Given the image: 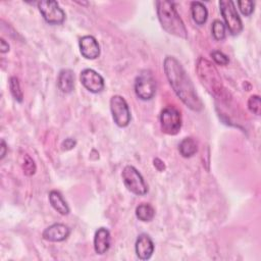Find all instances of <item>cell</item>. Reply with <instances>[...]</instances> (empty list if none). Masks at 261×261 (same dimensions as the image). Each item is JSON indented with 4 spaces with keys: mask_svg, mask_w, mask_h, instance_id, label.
<instances>
[{
    "mask_svg": "<svg viewBox=\"0 0 261 261\" xmlns=\"http://www.w3.org/2000/svg\"><path fill=\"white\" fill-rule=\"evenodd\" d=\"M163 68L171 88L181 102L193 111H201L203 103L180 62L173 56H166Z\"/></svg>",
    "mask_w": 261,
    "mask_h": 261,
    "instance_id": "obj_1",
    "label": "cell"
},
{
    "mask_svg": "<svg viewBox=\"0 0 261 261\" xmlns=\"http://www.w3.org/2000/svg\"><path fill=\"white\" fill-rule=\"evenodd\" d=\"M157 15L162 28L170 35L187 39L188 33L184 21L177 13L174 3L170 1H157Z\"/></svg>",
    "mask_w": 261,
    "mask_h": 261,
    "instance_id": "obj_2",
    "label": "cell"
},
{
    "mask_svg": "<svg viewBox=\"0 0 261 261\" xmlns=\"http://www.w3.org/2000/svg\"><path fill=\"white\" fill-rule=\"evenodd\" d=\"M196 70L202 85L212 95H220L223 88L221 77L216 67L204 57H199L196 62Z\"/></svg>",
    "mask_w": 261,
    "mask_h": 261,
    "instance_id": "obj_3",
    "label": "cell"
},
{
    "mask_svg": "<svg viewBox=\"0 0 261 261\" xmlns=\"http://www.w3.org/2000/svg\"><path fill=\"white\" fill-rule=\"evenodd\" d=\"M122 181L125 188L137 196H143L148 192V186L142 174L133 165H126L121 172Z\"/></svg>",
    "mask_w": 261,
    "mask_h": 261,
    "instance_id": "obj_4",
    "label": "cell"
},
{
    "mask_svg": "<svg viewBox=\"0 0 261 261\" xmlns=\"http://www.w3.org/2000/svg\"><path fill=\"white\" fill-rule=\"evenodd\" d=\"M219 7L221 15L225 21L228 32L232 36L239 35L243 30V23L239 13L234 7V4L230 0L219 1Z\"/></svg>",
    "mask_w": 261,
    "mask_h": 261,
    "instance_id": "obj_5",
    "label": "cell"
},
{
    "mask_svg": "<svg viewBox=\"0 0 261 261\" xmlns=\"http://www.w3.org/2000/svg\"><path fill=\"white\" fill-rule=\"evenodd\" d=\"M160 127L166 135H176L181 127L180 112L173 106L164 107L160 112Z\"/></svg>",
    "mask_w": 261,
    "mask_h": 261,
    "instance_id": "obj_6",
    "label": "cell"
},
{
    "mask_svg": "<svg viewBox=\"0 0 261 261\" xmlns=\"http://www.w3.org/2000/svg\"><path fill=\"white\" fill-rule=\"evenodd\" d=\"M136 95L144 101L150 100L156 93V81L149 70H143L135 81Z\"/></svg>",
    "mask_w": 261,
    "mask_h": 261,
    "instance_id": "obj_7",
    "label": "cell"
},
{
    "mask_svg": "<svg viewBox=\"0 0 261 261\" xmlns=\"http://www.w3.org/2000/svg\"><path fill=\"white\" fill-rule=\"evenodd\" d=\"M110 111L116 125L125 127L130 121V111L125 99L120 95H114L110 99Z\"/></svg>",
    "mask_w": 261,
    "mask_h": 261,
    "instance_id": "obj_8",
    "label": "cell"
},
{
    "mask_svg": "<svg viewBox=\"0 0 261 261\" xmlns=\"http://www.w3.org/2000/svg\"><path fill=\"white\" fill-rule=\"evenodd\" d=\"M38 8L45 21L50 24H61L65 19V13L56 1H40Z\"/></svg>",
    "mask_w": 261,
    "mask_h": 261,
    "instance_id": "obj_9",
    "label": "cell"
},
{
    "mask_svg": "<svg viewBox=\"0 0 261 261\" xmlns=\"http://www.w3.org/2000/svg\"><path fill=\"white\" fill-rule=\"evenodd\" d=\"M82 85L91 93H100L104 89V79L92 68H86L81 72Z\"/></svg>",
    "mask_w": 261,
    "mask_h": 261,
    "instance_id": "obj_10",
    "label": "cell"
},
{
    "mask_svg": "<svg viewBox=\"0 0 261 261\" xmlns=\"http://www.w3.org/2000/svg\"><path fill=\"white\" fill-rule=\"evenodd\" d=\"M70 228L63 223H53L44 229L42 237L48 242H62L68 238Z\"/></svg>",
    "mask_w": 261,
    "mask_h": 261,
    "instance_id": "obj_11",
    "label": "cell"
},
{
    "mask_svg": "<svg viewBox=\"0 0 261 261\" xmlns=\"http://www.w3.org/2000/svg\"><path fill=\"white\" fill-rule=\"evenodd\" d=\"M80 51L86 59H96L100 55V46L93 36H84L79 41Z\"/></svg>",
    "mask_w": 261,
    "mask_h": 261,
    "instance_id": "obj_12",
    "label": "cell"
},
{
    "mask_svg": "<svg viewBox=\"0 0 261 261\" xmlns=\"http://www.w3.org/2000/svg\"><path fill=\"white\" fill-rule=\"evenodd\" d=\"M135 250L139 259L141 260L150 259L154 252V243L150 238V236H148L147 233H141L136 241Z\"/></svg>",
    "mask_w": 261,
    "mask_h": 261,
    "instance_id": "obj_13",
    "label": "cell"
},
{
    "mask_svg": "<svg viewBox=\"0 0 261 261\" xmlns=\"http://www.w3.org/2000/svg\"><path fill=\"white\" fill-rule=\"evenodd\" d=\"M111 244V237L110 232L105 227H100L96 230L94 236V250L97 254L103 255L105 254Z\"/></svg>",
    "mask_w": 261,
    "mask_h": 261,
    "instance_id": "obj_14",
    "label": "cell"
},
{
    "mask_svg": "<svg viewBox=\"0 0 261 261\" xmlns=\"http://www.w3.org/2000/svg\"><path fill=\"white\" fill-rule=\"evenodd\" d=\"M57 85L62 93L68 94L73 90L74 87V75L71 69H61L58 74Z\"/></svg>",
    "mask_w": 261,
    "mask_h": 261,
    "instance_id": "obj_15",
    "label": "cell"
},
{
    "mask_svg": "<svg viewBox=\"0 0 261 261\" xmlns=\"http://www.w3.org/2000/svg\"><path fill=\"white\" fill-rule=\"evenodd\" d=\"M49 202L51 206L61 215H67L69 213V207L65 200L63 199L60 192L52 190L49 193Z\"/></svg>",
    "mask_w": 261,
    "mask_h": 261,
    "instance_id": "obj_16",
    "label": "cell"
},
{
    "mask_svg": "<svg viewBox=\"0 0 261 261\" xmlns=\"http://www.w3.org/2000/svg\"><path fill=\"white\" fill-rule=\"evenodd\" d=\"M191 14L197 24H204L208 18V10L206 6L200 1L191 3Z\"/></svg>",
    "mask_w": 261,
    "mask_h": 261,
    "instance_id": "obj_17",
    "label": "cell"
},
{
    "mask_svg": "<svg viewBox=\"0 0 261 261\" xmlns=\"http://www.w3.org/2000/svg\"><path fill=\"white\" fill-rule=\"evenodd\" d=\"M178 151L180 153V155L185 158H189L192 157L193 155H195L198 151V147H197V143L196 141L191 138H184L180 143L178 144Z\"/></svg>",
    "mask_w": 261,
    "mask_h": 261,
    "instance_id": "obj_18",
    "label": "cell"
},
{
    "mask_svg": "<svg viewBox=\"0 0 261 261\" xmlns=\"http://www.w3.org/2000/svg\"><path fill=\"white\" fill-rule=\"evenodd\" d=\"M136 216L143 222H149L154 218L155 210L150 204L142 203L136 208Z\"/></svg>",
    "mask_w": 261,
    "mask_h": 261,
    "instance_id": "obj_19",
    "label": "cell"
},
{
    "mask_svg": "<svg viewBox=\"0 0 261 261\" xmlns=\"http://www.w3.org/2000/svg\"><path fill=\"white\" fill-rule=\"evenodd\" d=\"M20 165L25 175H33L36 172L35 161L28 154H22L20 157Z\"/></svg>",
    "mask_w": 261,
    "mask_h": 261,
    "instance_id": "obj_20",
    "label": "cell"
},
{
    "mask_svg": "<svg viewBox=\"0 0 261 261\" xmlns=\"http://www.w3.org/2000/svg\"><path fill=\"white\" fill-rule=\"evenodd\" d=\"M9 89H10V92H11L13 98H14L17 102H22L23 94H22V91H21V89H20L19 81H18L17 77L11 76V77L9 79Z\"/></svg>",
    "mask_w": 261,
    "mask_h": 261,
    "instance_id": "obj_21",
    "label": "cell"
},
{
    "mask_svg": "<svg viewBox=\"0 0 261 261\" xmlns=\"http://www.w3.org/2000/svg\"><path fill=\"white\" fill-rule=\"evenodd\" d=\"M211 31H212V35L215 40L222 41L225 38V25L221 20L215 19L212 22Z\"/></svg>",
    "mask_w": 261,
    "mask_h": 261,
    "instance_id": "obj_22",
    "label": "cell"
},
{
    "mask_svg": "<svg viewBox=\"0 0 261 261\" xmlns=\"http://www.w3.org/2000/svg\"><path fill=\"white\" fill-rule=\"evenodd\" d=\"M248 108L249 110L256 114V115H260L261 112V100L260 97L258 95H252L249 100H248Z\"/></svg>",
    "mask_w": 261,
    "mask_h": 261,
    "instance_id": "obj_23",
    "label": "cell"
},
{
    "mask_svg": "<svg viewBox=\"0 0 261 261\" xmlns=\"http://www.w3.org/2000/svg\"><path fill=\"white\" fill-rule=\"evenodd\" d=\"M238 5L245 16H250L254 11L255 4L253 1H238Z\"/></svg>",
    "mask_w": 261,
    "mask_h": 261,
    "instance_id": "obj_24",
    "label": "cell"
},
{
    "mask_svg": "<svg viewBox=\"0 0 261 261\" xmlns=\"http://www.w3.org/2000/svg\"><path fill=\"white\" fill-rule=\"evenodd\" d=\"M211 57L213 58V60L215 61V63L219 64V65H227L228 64V57L223 54L221 51L218 50H214L211 52Z\"/></svg>",
    "mask_w": 261,
    "mask_h": 261,
    "instance_id": "obj_25",
    "label": "cell"
},
{
    "mask_svg": "<svg viewBox=\"0 0 261 261\" xmlns=\"http://www.w3.org/2000/svg\"><path fill=\"white\" fill-rule=\"evenodd\" d=\"M75 144H76V142H75L73 139L67 138V139H65V140L62 142V144H61V149H62L63 151L71 150L72 148H74Z\"/></svg>",
    "mask_w": 261,
    "mask_h": 261,
    "instance_id": "obj_26",
    "label": "cell"
},
{
    "mask_svg": "<svg viewBox=\"0 0 261 261\" xmlns=\"http://www.w3.org/2000/svg\"><path fill=\"white\" fill-rule=\"evenodd\" d=\"M0 51L1 53H6L9 51V45L3 38L0 39Z\"/></svg>",
    "mask_w": 261,
    "mask_h": 261,
    "instance_id": "obj_27",
    "label": "cell"
},
{
    "mask_svg": "<svg viewBox=\"0 0 261 261\" xmlns=\"http://www.w3.org/2000/svg\"><path fill=\"white\" fill-rule=\"evenodd\" d=\"M154 166H155L158 170H160V171L164 170V168H165L164 163H163L159 158H156V159L154 160Z\"/></svg>",
    "mask_w": 261,
    "mask_h": 261,
    "instance_id": "obj_28",
    "label": "cell"
},
{
    "mask_svg": "<svg viewBox=\"0 0 261 261\" xmlns=\"http://www.w3.org/2000/svg\"><path fill=\"white\" fill-rule=\"evenodd\" d=\"M6 150H7V148H6V143H5V141L4 140H1V159H3L4 157H5V155H6Z\"/></svg>",
    "mask_w": 261,
    "mask_h": 261,
    "instance_id": "obj_29",
    "label": "cell"
}]
</instances>
